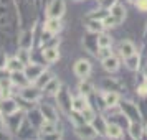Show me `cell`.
Returning a JSON list of instances; mask_svg holds the SVG:
<instances>
[{
	"label": "cell",
	"instance_id": "cell-1",
	"mask_svg": "<svg viewBox=\"0 0 147 140\" xmlns=\"http://www.w3.org/2000/svg\"><path fill=\"white\" fill-rule=\"evenodd\" d=\"M117 106H119L121 112L129 119V122H140L139 107L136 106L134 102H131V100H122V102H121V100H119V104H117Z\"/></svg>",
	"mask_w": 147,
	"mask_h": 140
},
{
	"label": "cell",
	"instance_id": "cell-2",
	"mask_svg": "<svg viewBox=\"0 0 147 140\" xmlns=\"http://www.w3.org/2000/svg\"><path fill=\"white\" fill-rule=\"evenodd\" d=\"M74 133L81 140H93L98 135V132H96V129L93 127V124H88V122L80 124V125H74Z\"/></svg>",
	"mask_w": 147,
	"mask_h": 140
},
{
	"label": "cell",
	"instance_id": "cell-3",
	"mask_svg": "<svg viewBox=\"0 0 147 140\" xmlns=\"http://www.w3.org/2000/svg\"><path fill=\"white\" fill-rule=\"evenodd\" d=\"M65 10H66L65 0H51L47 8V15L48 18H61L65 15Z\"/></svg>",
	"mask_w": 147,
	"mask_h": 140
},
{
	"label": "cell",
	"instance_id": "cell-4",
	"mask_svg": "<svg viewBox=\"0 0 147 140\" xmlns=\"http://www.w3.org/2000/svg\"><path fill=\"white\" fill-rule=\"evenodd\" d=\"M56 99H58V104L60 107L65 111L66 114L71 112V104H73V97L68 91L66 87H60V91L56 92Z\"/></svg>",
	"mask_w": 147,
	"mask_h": 140
},
{
	"label": "cell",
	"instance_id": "cell-5",
	"mask_svg": "<svg viewBox=\"0 0 147 140\" xmlns=\"http://www.w3.org/2000/svg\"><path fill=\"white\" fill-rule=\"evenodd\" d=\"M20 97L22 99H25L28 100V102H36V100L41 97V89H38L36 86H25V87H22V91H20Z\"/></svg>",
	"mask_w": 147,
	"mask_h": 140
},
{
	"label": "cell",
	"instance_id": "cell-6",
	"mask_svg": "<svg viewBox=\"0 0 147 140\" xmlns=\"http://www.w3.org/2000/svg\"><path fill=\"white\" fill-rule=\"evenodd\" d=\"M73 71H74V74H76L78 78L84 79V78H88L89 73H91V63H89L88 60H78L76 63H74Z\"/></svg>",
	"mask_w": 147,
	"mask_h": 140
},
{
	"label": "cell",
	"instance_id": "cell-7",
	"mask_svg": "<svg viewBox=\"0 0 147 140\" xmlns=\"http://www.w3.org/2000/svg\"><path fill=\"white\" fill-rule=\"evenodd\" d=\"M15 112H18V104H17L12 97L0 100V114H2L3 117L12 115V114H15Z\"/></svg>",
	"mask_w": 147,
	"mask_h": 140
},
{
	"label": "cell",
	"instance_id": "cell-8",
	"mask_svg": "<svg viewBox=\"0 0 147 140\" xmlns=\"http://www.w3.org/2000/svg\"><path fill=\"white\" fill-rule=\"evenodd\" d=\"M43 71H45V66L36 64V63H28L27 66H25V69H23V73H25V76H27V79L30 82H33Z\"/></svg>",
	"mask_w": 147,
	"mask_h": 140
},
{
	"label": "cell",
	"instance_id": "cell-9",
	"mask_svg": "<svg viewBox=\"0 0 147 140\" xmlns=\"http://www.w3.org/2000/svg\"><path fill=\"white\" fill-rule=\"evenodd\" d=\"M22 117L18 112L12 114V115H7L5 117V125H7L8 130H12V132H18V129H20V124H22Z\"/></svg>",
	"mask_w": 147,
	"mask_h": 140
},
{
	"label": "cell",
	"instance_id": "cell-10",
	"mask_svg": "<svg viewBox=\"0 0 147 140\" xmlns=\"http://www.w3.org/2000/svg\"><path fill=\"white\" fill-rule=\"evenodd\" d=\"M61 28H63V25H61V18H48V20L45 21V31H47L48 35L60 33Z\"/></svg>",
	"mask_w": 147,
	"mask_h": 140
},
{
	"label": "cell",
	"instance_id": "cell-11",
	"mask_svg": "<svg viewBox=\"0 0 147 140\" xmlns=\"http://www.w3.org/2000/svg\"><path fill=\"white\" fill-rule=\"evenodd\" d=\"M109 15H113L114 20L117 21V25H121L124 21V18H126V8L121 3H114L113 7L109 8Z\"/></svg>",
	"mask_w": 147,
	"mask_h": 140
},
{
	"label": "cell",
	"instance_id": "cell-12",
	"mask_svg": "<svg viewBox=\"0 0 147 140\" xmlns=\"http://www.w3.org/2000/svg\"><path fill=\"white\" fill-rule=\"evenodd\" d=\"M40 112L43 115V120H50V122H58V115L55 107H51L50 104H41L40 106Z\"/></svg>",
	"mask_w": 147,
	"mask_h": 140
},
{
	"label": "cell",
	"instance_id": "cell-13",
	"mask_svg": "<svg viewBox=\"0 0 147 140\" xmlns=\"http://www.w3.org/2000/svg\"><path fill=\"white\" fill-rule=\"evenodd\" d=\"M134 53H136V45L131 40H122L119 43V54L122 58H127Z\"/></svg>",
	"mask_w": 147,
	"mask_h": 140
},
{
	"label": "cell",
	"instance_id": "cell-14",
	"mask_svg": "<svg viewBox=\"0 0 147 140\" xmlns=\"http://www.w3.org/2000/svg\"><path fill=\"white\" fill-rule=\"evenodd\" d=\"M0 97L2 99L12 97V79L10 78H2L0 79Z\"/></svg>",
	"mask_w": 147,
	"mask_h": 140
},
{
	"label": "cell",
	"instance_id": "cell-15",
	"mask_svg": "<svg viewBox=\"0 0 147 140\" xmlns=\"http://www.w3.org/2000/svg\"><path fill=\"white\" fill-rule=\"evenodd\" d=\"M102 99H104V104L107 107H116L119 104L121 96H119V92H114V91H104L102 92Z\"/></svg>",
	"mask_w": 147,
	"mask_h": 140
},
{
	"label": "cell",
	"instance_id": "cell-16",
	"mask_svg": "<svg viewBox=\"0 0 147 140\" xmlns=\"http://www.w3.org/2000/svg\"><path fill=\"white\" fill-rule=\"evenodd\" d=\"M144 133L142 122H129V137L132 140H139Z\"/></svg>",
	"mask_w": 147,
	"mask_h": 140
},
{
	"label": "cell",
	"instance_id": "cell-17",
	"mask_svg": "<svg viewBox=\"0 0 147 140\" xmlns=\"http://www.w3.org/2000/svg\"><path fill=\"white\" fill-rule=\"evenodd\" d=\"M102 68L106 71H109V73H116L119 69V60L114 54L107 56V58H102Z\"/></svg>",
	"mask_w": 147,
	"mask_h": 140
},
{
	"label": "cell",
	"instance_id": "cell-18",
	"mask_svg": "<svg viewBox=\"0 0 147 140\" xmlns=\"http://www.w3.org/2000/svg\"><path fill=\"white\" fill-rule=\"evenodd\" d=\"M89 104H88V97L80 94L78 97H73V104H71V111H76V112H83L84 109H88Z\"/></svg>",
	"mask_w": 147,
	"mask_h": 140
},
{
	"label": "cell",
	"instance_id": "cell-19",
	"mask_svg": "<svg viewBox=\"0 0 147 140\" xmlns=\"http://www.w3.org/2000/svg\"><path fill=\"white\" fill-rule=\"evenodd\" d=\"M10 79H12V84H15V86H18V87H25L30 84V81L27 79V76H25L23 71H15V73H12Z\"/></svg>",
	"mask_w": 147,
	"mask_h": 140
},
{
	"label": "cell",
	"instance_id": "cell-20",
	"mask_svg": "<svg viewBox=\"0 0 147 140\" xmlns=\"http://www.w3.org/2000/svg\"><path fill=\"white\" fill-rule=\"evenodd\" d=\"M51 79H53V74L45 69V71H43V73H41L40 76H38V78H36L33 82H32V84H33V86H36L38 89H43V87L47 86V84H48Z\"/></svg>",
	"mask_w": 147,
	"mask_h": 140
},
{
	"label": "cell",
	"instance_id": "cell-21",
	"mask_svg": "<svg viewBox=\"0 0 147 140\" xmlns=\"http://www.w3.org/2000/svg\"><path fill=\"white\" fill-rule=\"evenodd\" d=\"M43 58L45 61L48 63H55V61L60 60V51H58V48L56 46H48L43 50Z\"/></svg>",
	"mask_w": 147,
	"mask_h": 140
},
{
	"label": "cell",
	"instance_id": "cell-22",
	"mask_svg": "<svg viewBox=\"0 0 147 140\" xmlns=\"http://www.w3.org/2000/svg\"><path fill=\"white\" fill-rule=\"evenodd\" d=\"M86 30L89 33L99 35V33L104 31V23H102V20H91V18H89V21L86 23Z\"/></svg>",
	"mask_w": 147,
	"mask_h": 140
},
{
	"label": "cell",
	"instance_id": "cell-23",
	"mask_svg": "<svg viewBox=\"0 0 147 140\" xmlns=\"http://www.w3.org/2000/svg\"><path fill=\"white\" fill-rule=\"evenodd\" d=\"M106 135L111 137V139H121V137H122V129H121L117 124L107 122L106 124Z\"/></svg>",
	"mask_w": 147,
	"mask_h": 140
},
{
	"label": "cell",
	"instance_id": "cell-24",
	"mask_svg": "<svg viewBox=\"0 0 147 140\" xmlns=\"http://www.w3.org/2000/svg\"><path fill=\"white\" fill-rule=\"evenodd\" d=\"M124 63H126V66L131 69V71H137L140 66V56L139 53H134L131 54V56H127V58H124Z\"/></svg>",
	"mask_w": 147,
	"mask_h": 140
},
{
	"label": "cell",
	"instance_id": "cell-25",
	"mask_svg": "<svg viewBox=\"0 0 147 140\" xmlns=\"http://www.w3.org/2000/svg\"><path fill=\"white\" fill-rule=\"evenodd\" d=\"M5 69L10 71V73H15V71H23V69H25V64H23V63L15 56V58H10V60L7 61V68H5Z\"/></svg>",
	"mask_w": 147,
	"mask_h": 140
},
{
	"label": "cell",
	"instance_id": "cell-26",
	"mask_svg": "<svg viewBox=\"0 0 147 140\" xmlns=\"http://www.w3.org/2000/svg\"><path fill=\"white\" fill-rule=\"evenodd\" d=\"M121 82H117L116 79H111V78H104L102 79V89L104 91H114V92H119L121 91Z\"/></svg>",
	"mask_w": 147,
	"mask_h": 140
},
{
	"label": "cell",
	"instance_id": "cell-27",
	"mask_svg": "<svg viewBox=\"0 0 147 140\" xmlns=\"http://www.w3.org/2000/svg\"><path fill=\"white\" fill-rule=\"evenodd\" d=\"M91 124H93V127L96 129L98 135H106V124H107V122L102 119L101 115H96V117L93 119V122H91Z\"/></svg>",
	"mask_w": 147,
	"mask_h": 140
},
{
	"label": "cell",
	"instance_id": "cell-28",
	"mask_svg": "<svg viewBox=\"0 0 147 140\" xmlns=\"http://www.w3.org/2000/svg\"><path fill=\"white\" fill-rule=\"evenodd\" d=\"M60 87H61V82L58 79H55V78H53V79L50 81L47 86L43 87V89H45V92H47L48 96H56V92L60 91Z\"/></svg>",
	"mask_w": 147,
	"mask_h": 140
},
{
	"label": "cell",
	"instance_id": "cell-29",
	"mask_svg": "<svg viewBox=\"0 0 147 140\" xmlns=\"http://www.w3.org/2000/svg\"><path fill=\"white\" fill-rule=\"evenodd\" d=\"M113 45V38L106 33H99L98 38H96V46L98 48H107Z\"/></svg>",
	"mask_w": 147,
	"mask_h": 140
},
{
	"label": "cell",
	"instance_id": "cell-30",
	"mask_svg": "<svg viewBox=\"0 0 147 140\" xmlns=\"http://www.w3.org/2000/svg\"><path fill=\"white\" fill-rule=\"evenodd\" d=\"M78 89H80V94H83V96H86V97H88L89 94H93L94 86L86 79V78H84V79H83V81L80 82V87H78Z\"/></svg>",
	"mask_w": 147,
	"mask_h": 140
},
{
	"label": "cell",
	"instance_id": "cell-31",
	"mask_svg": "<svg viewBox=\"0 0 147 140\" xmlns=\"http://www.w3.org/2000/svg\"><path fill=\"white\" fill-rule=\"evenodd\" d=\"M33 33L32 31H25V33L22 35L20 38V48H25V50H30L32 48V45H33Z\"/></svg>",
	"mask_w": 147,
	"mask_h": 140
},
{
	"label": "cell",
	"instance_id": "cell-32",
	"mask_svg": "<svg viewBox=\"0 0 147 140\" xmlns=\"http://www.w3.org/2000/svg\"><path fill=\"white\" fill-rule=\"evenodd\" d=\"M58 130V125L56 122H50V120H43L40 125V132L41 133H51V132H56Z\"/></svg>",
	"mask_w": 147,
	"mask_h": 140
},
{
	"label": "cell",
	"instance_id": "cell-33",
	"mask_svg": "<svg viewBox=\"0 0 147 140\" xmlns=\"http://www.w3.org/2000/svg\"><path fill=\"white\" fill-rule=\"evenodd\" d=\"M69 120L73 122L74 125H80V124H84V117L81 112H76V111H71L69 112Z\"/></svg>",
	"mask_w": 147,
	"mask_h": 140
},
{
	"label": "cell",
	"instance_id": "cell-34",
	"mask_svg": "<svg viewBox=\"0 0 147 140\" xmlns=\"http://www.w3.org/2000/svg\"><path fill=\"white\" fill-rule=\"evenodd\" d=\"M28 53H30V51H28V50H25V48H20V51L17 53V58H18V60H20L25 66H27L28 63H32V61H30V56H28Z\"/></svg>",
	"mask_w": 147,
	"mask_h": 140
},
{
	"label": "cell",
	"instance_id": "cell-35",
	"mask_svg": "<svg viewBox=\"0 0 147 140\" xmlns=\"http://www.w3.org/2000/svg\"><path fill=\"white\" fill-rule=\"evenodd\" d=\"M81 114H83V117H84V122H88V124H91V122H93V119L96 117V112H94L91 107L84 109V111H83Z\"/></svg>",
	"mask_w": 147,
	"mask_h": 140
},
{
	"label": "cell",
	"instance_id": "cell-36",
	"mask_svg": "<svg viewBox=\"0 0 147 140\" xmlns=\"http://www.w3.org/2000/svg\"><path fill=\"white\" fill-rule=\"evenodd\" d=\"M107 15H109V10H99V12H93L89 15L91 20H104Z\"/></svg>",
	"mask_w": 147,
	"mask_h": 140
},
{
	"label": "cell",
	"instance_id": "cell-37",
	"mask_svg": "<svg viewBox=\"0 0 147 140\" xmlns=\"http://www.w3.org/2000/svg\"><path fill=\"white\" fill-rule=\"evenodd\" d=\"M41 140H61V132L56 130L51 133H41Z\"/></svg>",
	"mask_w": 147,
	"mask_h": 140
},
{
	"label": "cell",
	"instance_id": "cell-38",
	"mask_svg": "<svg viewBox=\"0 0 147 140\" xmlns=\"http://www.w3.org/2000/svg\"><path fill=\"white\" fill-rule=\"evenodd\" d=\"M111 46H107V48H98V51H96V56H99L101 60L102 58H107V56H111Z\"/></svg>",
	"mask_w": 147,
	"mask_h": 140
},
{
	"label": "cell",
	"instance_id": "cell-39",
	"mask_svg": "<svg viewBox=\"0 0 147 140\" xmlns=\"http://www.w3.org/2000/svg\"><path fill=\"white\" fill-rule=\"evenodd\" d=\"M7 54H5V51H0V69H5L7 68Z\"/></svg>",
	"mask_w": 147,
	"mask_h": 140
},
{
	"label": "cell",
	"instance_id": "cell-40",
	"mask_svg": "<svg viewBox=\"0 0 147 140\" xmlns=\"http://www.w3.org/2000/svg\"><path fill=\"white\" fill-rule=\"evenodd\" d=\"M134 3H136V7L139 8L140 12H146L147 10V0H136Z\"/></svg>",
	"mask_w": 147,
	"mask_h": 140
},
{
	"label": "cell",
	"instance_id": "cell-41",
	"mask_svg": "<svg viewBox=\"0 0 147 140\" xmlns=\"http://www.w3.org/2000/svg\"><path fill=\"white\" fill-rule=\"evenodd\" d=\"M0 140H10V137H8V135H5L3 132H0Z\"/></svg>",
	"mask_w": 147,
	"mask_h": 140
},
{
	"label": "cell",
	"instance_id": "cell-42",
	"mask_svg": "<svg viewBox=\"0 0 147 140\" xmlns=\"http://www.w3.org/2000/svg\"><path fill=\"white\" fill-rule=\"evenodd\" d=\"M144 74H146V78H147V68H146V71H144Z\"/></svg>",
	"mask_w": 147,
	"mask_h": 140
},
{
	"label": "cell",
	"instance_id": "cell-43",
	"mask_svg": "<svg viewBox=\"0 0 147 140\" xmlns=\"http://www.w3.org/2000/svg\"><path fill=\"white\" fill-rule=\"evenodd\" d=\"M129 2H132V3H134V2H136V0H129Z\"/></svg>",
	"mask_w": 147,
	"mask_h": 140
},
{
	"label": "cell",
	"instance_id": "cell-44",
	"mask_svg": "<svg viewBox=\"0 0 147 140\" xmlns=\"http://www.w3.org/2000/svg\"><path fill=\"white\" fill-rule=\"evenodd\" d=\"M144 130H146V132H147V125H146V129H144Z\"/></svg>",
	"mask_w": 147,
	"mask_h": 140
},
{
	"label": "cell",
	"instance_id": "cell-45",
	"mask_svg": "<svg viewBox=\"0 0 147 140\" xmlns=\"http://www.w3.org/2000/svg\"><path fill=\"white\" fill-rule=\"evenodd\" d=\"M146 33H147V30H146Z\"/></svg>",
	"mask_w": 147,
	"mask_h": 140
}]
</instances>
